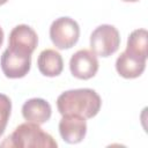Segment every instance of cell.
Wrapping results in <instances>:
<instances>
[{"label":"cell","mask_w":148,"mask_h":148,"mask_svg":"<svg viewBox=\"0 0 148 148\" xmlns=\"http://www.w3.org/2000/svg\"><path fill=\"white\" fill-rule=\"evenodd\" d=\"M8 0H0V6H2V5H5L6 2H7Z\"/></svg>","instance_id":"obj_16"},{"label":"cell","mask_w":148,"mask_h":148,"mask_svg":"<svg viewBox=\"0 0 148 148\" xmlns=\"http://www.w3.org/2000/svg\"><path fill=\"white\" fill-rule=\"evenodd\" d=\"M37 66L44 76L54 77L61 74L64 69V60L58 51L53 49H45L38 56Z\"/></svg>","instance_id":"obj_11"},{"label":"cell","mask_w":148,"mask_h":148,"mask_svg":"<svg viewBox=\"0 0 148 148\" xmlns=\"http://www.w3.org/2000/svg\"><path fill=\"white\" fill-rule=\"evenodd\" d=\"M2 73L8 79H21L24 77L31 67V54L18 53L9 50L8 47L3 51L0 59Z\"/></svg>","instance_id":"obj_5"},{"label":"cell","mask_w":148,"mask_h":148,"mask_svg":"<svg viewBox=\"0 0 148 148\" xmlns=\"http://www.w3.org/2000/svg\"><path fill=\"white\" fill-rule=\"evenodd\" d=\"M121 1H124V2H138L140 0H121Z\"/></svg>","instance_id":"obj_15"},{"label":"cell","mask_w":148,"mask_h":148,"mask_svg":"<svg viewBox=\"0 0 148 148\" xmlns=\"http://www.w3.org/2000/svg\"><path fill=\"white\" fill-rule=\"evenodd\" d=\"M120 45V34L114 25L101 24L94 29L90 35L91 51L103 58H108L116 53Z\"/></svg>","instance_id":"obj_3"},{"label":"cell","mask_w":148,"mask_h":148,"mask_svg":"<svg viewBox=\"0 0 148 148\" xmlns=\"http://www.w3.org/2000/svg\"><path fill=\"white\" fill-rule=\"evenodd\" d=\"M59 133L62 140L69 145L81 142L87 134L86 118L79 114H64L59 121Z\"/></svg>","instance_id":"obj_8"},{"label":"cell","mask_w":148,"mask_h":148,"mask_svg":"<svg viewBox=\"0 0 148 148\" xmlns=\"http://www.w3.org/2000/svg\"><path fill=\"white\" fill-rule=\"evenodd\" d=\"M51 114L52 108L44 98H30L22 105V116L29 123L38 125L45 124L51 118Z\"/></svg>","instance_id":"obj_9"},{"label":"cell","mask_w":148,"mask_h":148,"mask_svg":"<svg viewBox=\"0 0 148 148\" xmlns=\"http://www.w3.org/2000/svg\"><path fill=\"white\" fill-rule=\"evenodd\" d=\"M146 68V60L135 57L127 51L119 54L116 60V71L124 79H135L139 77Z\"/></svg>","instance_id":"obj_10"},{"label":"cell","mask_w":148,"mask_h":148,"mask_svg":"<svg viewBox=\"0 0 148 148\" xmlns=\"http://www.w3.org/2000/svg\"><path fill=\"white\" fill-rule=\"evenodd\" d=\"M79 37V23L69 16H61L56 18L50 27V39L59 50H67L73 47L77 43Z\"/></svg>","instance_id":"obj_4"},{"label":"cell","mask_w":148,"mask_h":148,"mask_svg":"<svg viewBox=\"0 0 148 148\" xmlns=\"http://www.w3.org/2000/svg\"><path fill=\"white\" fill-rule=\"evenodd\" d=\"M0 146L18 148H57L58 143L53 136L43 131L38 124L27 121L18 125Z\"/></svg>","instance_id":"obj_2"},{"label":"cell","mask_w":148,"mask_h":148,"mask_svg":"<svg viewBox=\"0 0 148 148\" xmlns=\"http://www.w3.org/2000/svg\"><path fill=\"white\" fill-rule=\"evenodd\" d=\"M97 56L87 49L76 51L69 60V69L73 76L80 80H89L94 77L98 71Z\"/></svg>","instance_id":"obj_6"},{"label":"cell","mask_w":148,"mask_h":148,"mask_svg":"<svg viewBox=\"0 0 148 148\" xmlns=\"http://www.w3.org/2000/svg\"><path fill=\"white\" fill-rule=\"evenodd\" d=\"M147 38H148V32L146 29L141 28V29L133 30L127 38V44H126L125 51H127L128 53H131L135 57H139L141 59L147 60V57H148Z\"/></svg>","instance_id":"obj_12"},{"label":"cell","mask_w":148,"mask_h":148,"mask_svg":"<svg viewBox=\"0 0 148 148\" xmlns=\"http://www.w3.org/2000/svg\"><path fill=\"white\" fill-rule=\"evenodd\" d=\"M101 106L102 99L99 95L90 88L66 90L57 98V109L61 116L79 114L90 119L99 112Z\"/></svg>","instance_id":"obj_1"},{"label":"cell","mask_w":148,"mask_h":148,"mask_svg":"<svg viewBox=\"0 0 148 148\" xmlns=\"http://www.w3.org/2000/svg\"><path fill=\"white\" fill-rule=\"evenodd\" d=\"M3 30H2V28L0 27V47H1V45H2V43H3Z\"/></svg>","instance_id":"obj_14"},{"label":"cell","mask_w":148,"mask_h":148,"mask_svg":"<svg viewBox=\"0 0 148 148\" xmlns=\"http://www.w3.org/2000/svg\"><path fill=\"white\" fill-rule=\"evenodd\" d=\"M38 45L36 31L28 24H18L12 29L8 39V49L18 53L32 54Z\"/></svg>","instance_id":"obj_7"},{"label":"cell","mask_w":148,"mask_h":148,"mask_svg":"<svg viewBox=\"0 0 148 148\" xmlns=\"http://www.w3.org/2000/svg\"><path fill=\"white\" fill-rule=\"evenodd\" d=\"M10 112H12L10 98L5 94H0V136L3 134L6 130V126L10 117Z\"/></svg>","instance_id":"obj_13"}]
</instances>
